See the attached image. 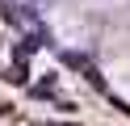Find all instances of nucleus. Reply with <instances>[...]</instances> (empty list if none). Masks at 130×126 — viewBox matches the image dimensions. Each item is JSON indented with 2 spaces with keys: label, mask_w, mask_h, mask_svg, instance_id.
Returning <instances> with one entry per match:
<instances>
[{
  "label": "nucleus",
  "mask_w": 130,
  "mask_h": 126,
  "mask_svg": "<svg viewBox=\"0 0 130 126\" xmlns=\"http://www.w3.org/2000/svg\"><path fill=\"white\" fill-rule=\"evenodd\" d=\"M0 109H4V105H0Z\"/></svg>",
  "instance_id": "1"
}]
</instances>
